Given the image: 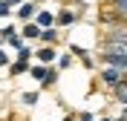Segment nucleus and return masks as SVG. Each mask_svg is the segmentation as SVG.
<instances>
[{
	"label": "nucleus",
	"instance_id": "f257e3e1",
	"mask_svg": "<svg viewBox=\"0 0 127 121\" xmlns=\"http://www.w3.org/2000/svg\"><path fill=\"white\" fill-rule=\"evenodd\" d=\"M101 61H104V64H110V66H119V69L127 72V49H104Z\"/></svg>",
	"mask_w": 127,
	"mask_h": 121
},
{
	"label": "nucleus",
	"instance_id": "f03ea898",
	"mask_svg": "<svg viewBox=\"0 0 127 121\" xmlns=\"http://www.w3.org/2000/svg\"><path fill=\"white\" fill-rule=\"evenodd\" d=\"M104 49H127V29H113L104 38Z\"/></svg>",
	"mask_w": 127,
	"mask_h": 121
},
{
	"label": "nucleus",
	"instance_id": "7ed1b4c3",
	"mask_svg": "<svg viewBox=\"0 0 127 121\" xmlns=\"http://www.w3.org/2000/svg\"><path fill=\"white\" fill-rule=\"evenodd\" d=\"M98 78H101L107 87H121V84H124V69H119V66H110V69H104Z\"/></svg>",
	"mask_w": 127,
	"mask_h": 121
},
{
	"label": "nucleus",
	"instance_id": "20e7f679",
	"mask_svg": "<svg viewBox=\"0 0 127 121\" xmlns=\"http://www.w3.org/2000/svg\"><path fill=\"white\" fill-rule=\"evenodd\" d=\"M17 17H20V20H32V17H38V6H35V0H26L23 6L17 9Z\"/></svg>",
	"mask_w": 127,
	"mask_h": 121
},
{
	"label": "nucleus",
	"instance_id": "39448f33",
	"mask_svg": "<svg viewBox=\"0 0 127 121\" xmlns=\"http://www.w3.org/2000/svg\"><path fill=\"white\" fill-rule=\"evenodd\" d=\"M40 32H43V29H40L38 23H32V20H26V26L20 29V35H23L26 40H35V38H40Z\"/></svg>",
	"mask_w": 127,
	"mask_h": 121
},
{
	"label": "nucleus",
	"instance_id": "423d86ee",
	"mask_svg": "<svg viewBox=\"0 0 127 121\" xmlns=\"http://www.w3.org/2000/svg\"><path fill=\"white\" fill-rule=\"evenodd\" d=\"M35 23H38L40 29H49V26H55V17H52V12H38Z\"/></svg>",
	"mask_w": 127,
	"mask_h": 121
},
{
	"label": "nucleus",
	"instance_id": "0eeeda50",
	"mask_svg": "<svg viewBox=\"0 0 127 121\" xmlns=\"http://www.w3.org/2000/svg\"><path fill=\"white\" fill-rule=\"evenodd\" d=\"M38 61H40V64H52V61H55V49H52V46H43L38 52Z\"/></svg>",
	"mask_w": 127,
	"mask_h": 121
},
{
	"label": "nucleus",
	"instance_id": "6e6552de",
	"mask_svg": "<svg viewBox=\"0 0 127 121\" xmlns=\"http://www.w3.org/2000/svg\"><path fill=\"white\" fill-rule=\"evenodd\" d=\"M29 69H32V66L26 64V61H15V64L9 66V72L15 75V78H17V75H23V72H29Z\"/></svg>",
	"mask_w": 127,
	"mask_h": 121
},
{
	"label": "nucleus",
	"instance_id": "1a4fd4ad",
	"mask_svg": "<svg viewBox=\"0 0 127 121\" xmlns=\"http://www.w3.org/2000/svg\"><path fill=\"white\" fill-rule=\"evenodd\" d=\"M58 23H61V26H69V23H75V15H72L69 9H64L61 15H58Z\"/></svg>",
	"mask_w": 127,
	"mask_h": 121
},
{
	"label": "nucleus",
	"instance_id": "9d476101",
	"mask_svg": "<svg viewBox=\"0 0 127 121\" xmlns=\"http://www.w3.org/2000/svg\"><path fill=\"white\" fill-rule=\"evenodd\" d=\"M29 72H32V78H38V81H43V78H46V75H49V69H46V66H43V64H38V66H32Z\"/></svg>",
	"mask_w": 127,
	"mask_h": 121
},
{
	"label": "nucleus",
	"instance_id": "9b49d317",
	"mask_svg": "<svg viewBox=\"0 0 127 121\" xmlns=\"http://www.w3.org/2000/svg\"><path fill=\"white\" fill-rule=\"evenodd\" d=\"M23 40H26L23 35L15 32V35H9V38H6V43H9V46H15V49H23Z\"/></svg>",
	"mask_w": 127,
	"mask_h": 121
},
{
	"label": "nucleus",
	"instance_id": "f8f14e48",
	"mask_svg": "<svg viewBox=\"0 0 127 121\" xmlns=\"http://www.w3.org/2000/svg\"><path fill=\"white\" fill-rule=\"evenodd\" d=\"M116 101H119L121 107H127V84H121V87H116Z\"/></svg>",
	"mask_w": 127,
	"mask_h": 121
},
{
	"label": "nucleus",
	"instance_id": "ddd939ff",
	"mask_svg": "<svg viewBox=\"0 0 127 121\" xmlns=\"http://www.w3.org/2000/svg\"><path fill=\"white\" fill-rule=\"evenodd\" d=\"M55 38H58V32H55V29H52V26L40 32V40H43V43H55Z\"/></svg>",
	"mask_w": 127,
	"mask_h": 121
},
{
	"label": "nucleus",
	"instance_id": "4468645a",
	"mask_svg": "<svg viewBox=\"0 0 127 121\" xmlns=\"http://www.w3.org/2000/svg\"><path fill=\"white\" fill-rule=\"evenodd\" d=\"M38 95H40V92H23V95H20V101H23L26 107H35V104H38Z\"/></svg>",
	"mask_w": 127,
	"mask_h": 121
},
{
	"label": "nucleus",
	"instance_id": "2eb2a0df",
	"mask_svg": "<svg viewBox=\"0 0 127 121\" xmlns=\"http://www.w3.org/2000/svg\"><path fill=\"white\" fill-rule=\"evenodd\" d=\"M55 81H58V72H55V69H49V75H46L43 81H40V87H52Z\"/></svg>",
	"mask_w": 127,
	"mask_h": 121
},
{
	"label": "nucleus",
	"instance_id": "dca6fc26",
	"mask_svg": "<svg viewBox=\"0 0 127 121\" xmlns=\"http://www.w3.org/2000/svg\"><path fill=\"white\" fill-rule=\"evenodd\" d=\"M12 15V3L9 0H0V17H9Z\"/></svg>",
	"mask_w": 127,
	"mask_h": 121
},
{
	"label": "nucleus",
	"instance_id": "f3484780",
	"mask_svg": "<svg viewBox=\"0 0 127 121\" xmlns=\"http://www.w3.org/2000/svg\"><path fill=\"white\" fill-rule=\"evenodd\" d=\"M29 55H32V49H17V61H26V64H29Z\"/></svg>",
	"mask_w": 127,
	"mask_h": 121
},
{
	"label": "nucleus",
	"instance_id": "a211bd4d",
	"mask_svg": "<svg viewBox=\"0 0 127 121\" xmlns=\"http://www.w3.org/2000/svg\"><path fill=\"white\" fill-rule=\"evenodd\" d=\"M69 64H72V58H69V55H61V58H58V66H61V69H66Z\"/></svg>",
	"mask_w": 127,
	"mask_h": 121
},
{
	"label": "nucleus",
	"instance_id": "6ab92c4d",
	"mask_svg": "<svg viewBox=\"0 0 127 121\" xmlns=\"http://www.w3.org/2000/svg\"><path fill=\"white\" fill-rule=\"evenodd\" d=\"M113 3L119 6V12H124V15H127V0H113Z\"/></svg>",
	"mask_w": 127,
	"mask_h": 121
},
{
	"label": "nucleus",
	"instance_id": "aec40b11",
	"mask_svg": "<svg viewBox=\"0 0 127 121\" xmlns=\"http://www.w3.org/2000/svg\"><path fill=\"white\" fill-rule=\"evenodd\" d=\"M6 64H9V55L3 52V49H0V66H6Z\"/></svg>",
	"mask_w": 127,
	"mask_h": 121
},
{
	"label": "nucleus",
	"instance_id": "412c9836",
	"mask_svg": "<svg viewBox=\"0 0 127 121\" xmlns=\"http://www.w3.org/2000/svg\"><path fill=\"white\" fill-rule=\"evenodd\" d=\"M81 121H93V113H81Z\"/></svg>",
	"mask_w": 127,
	"mask_h": 121
},
{
	"label": "nucleus",
	"instance_id": "4be33fe9",
	"mask_svg": "<svg viewBox=\"0 0 127 121\" xmlns=\"http://www.w3.org/2000/svg\"><path fill=\"white\" fill-rule=\"evenodd\" d=\"M119 121H127V107L121 110V118H119Z\"/></svg>",
	"mask_w": 127,
	"mask_h": 121
},
{
	"label": "nucleus",
	"instance_id": "5701e85b",
	"mask_svg": "<svg viewBox=\"0 0 127 121\" xmlns=\"http://www.w3.org/2000/svg\"><path fill=\"white\" fill-rule=\"evenodd\" d=\"M9 3H12V6H15V3H20V0H9Z\"/></svg>",
	"mask_w": 127,
	"mask_h": 121
},
{
	"label": "nucleus",
	"instance_id": "b1692460",
	"mask_svg": "<svg viewBox=\"0 0 127 121\" xmlns=\"http://www.w3.org/2000/svg\"><path fill=\"white\" fill-rule=\"evenodd\" d=\"M101 121H110V118H101Z\"/></svg>",
	"mask_w": 127,
	"mask_h": 121
},
{
	"label": "nucleus",
	"instance_id": "393cba45",
	"mask_svg": "<svg viewBox=\"0 0 127 121\" xmlns=\"http://www.w3.org/2000/svg\"><path fill=\"white\" fill-rule=\"evenodd\" d=\"M35 3H38V0H35Z\"/></svg>",
	"mask_w": 127,
	"mask_h": 121
}]
</instances>
